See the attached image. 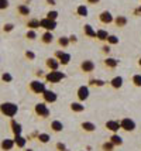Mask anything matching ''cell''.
Returning a JSON list of instances; mask_svg holds the SVG:
<instances>
[{"label": "cell", "mask_w": 141, "mask_h": 151, "mask_svg": "<svg viewBox=\"0 0 141 151\" xmlns=\"http://www.w3.org/2000/svg\"><path fill=\"white\" fill-rule=\"evenodd\" d=\"M51 130L55 133H61L64 130V123L59 120H52L51 122Z\"/></svg>", "instance_id": "603a6c76"}, {"label": "cell", "mask_w": 141, "mask_h": 151, "mask_svg": "<svg viewBox=\"0 0 141 151\" xmlns=\"http://www.w3.org/2000/svg\"><path fill=\"white\" fill-rule=\"evenodd\" d=\"M55 58L59 61V64L61 65H68L69 62H71V54H68V52H65V51H62V50H59V51H57L55 52Z\"/></svg>", "instance_id": "9c48e42d"}, {"label": "cell", "mask_w": 141, "mask_h": 151, "mask_svg": "<svg viewBox=\"0 0 141 151\" xmlns=\"http://www.w3.org/2000/svg\"><path fill=\"white\" fill-rule=\"evenodd\" d=\"M134 14H135V16H138V14H141V6H138L137 9H135V10H134Z\"/></svg>", "instance_id": "f6af8a7d"}, {"label": "cell", "mask_w": 141, "mask_h": 151, "mask_svg": "<svg viewBox=\"0 0 141 151\" xmlns=\"http://www.w3.org/2000/svg\"><path fill=\"white\" fill-rule=\"evenodd\" d=\"M55 147H57V150H58V151H68L67 150V145L64 144V143H57V145H55Z\"/></svg>", "instance_id": "60d3db41"}, {"label": "cell", "mask_w": 141, "mask_h": 151, "mask_svg": "<svg viewBox=\"0 0 141 151\" xmlns=\"http://www.w3.org/2000/svg\"><path fill=\"white\" fill-rule=\"evenodd\" d=\"M1 81H3V82H11V81H13V76H11V75H10V73H3V75H1Z\"/></svg>", "instance_id": "74e56055"}, {"label": "cell", "mask_w": 141, "mask_h": 151, "mask_svg": "<svg viewBox=\"0 0 141 151\" xmlns=\"http://www.w3.org/2000/svg\"><path fill=\"white\" fill-rule=\"evenodd\" d=\"M37 138L40 140L41 143H44V144H47L48 141L51 140V137H49V134H47V133H38V136H37Z\"/></svg>", "instance_id": "1f68e13d"}, {"label": "cell", "mask_w": 141, "mask_h": 151, "mask_svg": "<svg viewBox=\"0 0 141 151\" xmlns=\"http://www.w3.org/2000/svg\"><path fill=\"white\" fill-rule=\"evenodd\" d=\"M82 130L86 133H93L94 130H96V126H94V123H92V122H83L81 124Z\"/></svg>", "instance_id": "cb8c5ba5"}, {"label": "cell", "mask_w": 141, "mask_h": 151, "mask_svg": "<svg viewBox=\"0 0 141 151\" xmlns=\"http://www.w3.org/2000/svg\"><path fill=\"white\" fill-rule=\"evenodd\" d=\"M69 41H71V44H76L78 42V37L75 34H72V35H69Z\"/></svg>", "instance_id": "ee69618b"}, {"label": "cell", "mask_w": 141, "mask_h": 151, "mask_svg": "<svg viewBox=\"0 0 141 151\" xmlns=\"http://www.w3.org/2000/svg\"><path fill=\"white\" fill-rule=\"evenodd\" d=\"M138 66H140V68H141V58L138 59Z\"/></svg>", "instance_id": "c3c4849f"}, {"label": "cell", "mask_w": 141, "mask_h": 151, "mask_svg": "<svg viewBox=\"0 0 141 151\" xmlns=\"http://www.w3.org/2000/svg\"><path fill=\"white\" fill-rule=\"evenodd\" d=\"M13 28H14V24H11V23L4 24V27H3V30H4L6 33H9V31H13Z\"/></svg>", "instance_id": "b9f144b4"}, {"label": "cell", "mask_w": 141, "mask_h": 151, "mask_svg": "<svg viewBox=\"0 0 141 151\" xmlns=\"http://www.w3.org/2000/svg\"><path fill=\"white\" fill-rule=\"evenodd\" d=\"M87 83L89 86H94V88H103V86L106 85L107 82L106 81H103V79H99V78H90L87 81Z\"/></svg>", "instance_id": "ac0fdd59"}, {"label": "cell", "mask_w": 141, "mask_h": 151, "mask_svg": "<svg viewBox=\"0 0 141 151\" xmlns=\"http://www.w3.org/2000/svg\"><path fill=\"white\" fill-rule=\"evenodd\" d=\"M27 151H33V150H27Z\"/></svg>", "instance_id": "681fc988"}, {"label": "cell", "mask_w": 141, "mask_h": 151, "mask_svg": "<svg viewBox=\"0 0 141 151\" xmlns=\"http://www.w3.org/2000/svg\"><path fill=\"white\" fill-rule=\"evenodd\" d=\"M27 27L28 30H37L40 28V20L38 19H31L27 21Z\"/></svg>", "instance_id": "4316f807"}, {"label": "cell", "mask_w": 141, "mask_h": 151, "mask_svg": "<svg viewBox=\"0 0 141 151\" xmlns=\"http://www.w3.org/2000/svg\"><path fill=\"white\" fill-rule=\"evenodd\" d=\"M110 51H112V48H110V45H109V44H104V45L102 47V52L104 54V55H107V57H109Z\"/></svg>", "instance_id": "f35d334b"}, {"label": "cell", "mask_w": 141, "mask_h": 151, "mask_svg": "<svg viewBox=\"0 0 141 151\" xmlns=\"http://www.w3.org/2000/svg\"><path fill=\"white\" fill-rule=\"evenodd\" d=\"M110 34L107 33V30H103V28H99V30H96V38L102 41V42H107V38Z\"/></svg>", "instance_id": "2e32d148"}, {"label": "cell", "mask_w": 141, "mask_h": 151, "mask_svg": "<svg viewBox=\"0 0 141 151\" xmlns=\"http://www.w3.org/2000/svg\"><path fill=\"white\" fill-rule=\"evenodd\" d=\"M109 141H112V143H113L114 145H121V144H123V138H121L120 136L117 134V133H113Z\"/></svg>", "instance_id": "f546056e"}, {"label": "cell", "mask_w": 141, "mask_h": 151, "mask_svg": "<svg viewBox=\"0 0 141 151\" xmlns=\"http://www.w3.org/2000/svg\"><path fill=\"white\" fill-rule=\"evenodd\" d=\"M103 65L106 66L107 69H116L119 66V59L113 58V57H106L103 59Z\"/></svg>", "instance_id": "7c38bea8"}, {"label": "cell", "mask_w": 141, "mask_h": 151, "mask_svg": "<svg viewBox=\"0 0 141 151\" xmlns=\"http://www.w3.org/2000/svg\"><path fill=\"white\" fill-rule=\"evenodd\" d=\"M89 95H90V91H89V86L86 85H82L78 88V91H76V96H78V100L79 102H85L89 99Z\"/></svg>", "instance_id": "8992f818"}, {"label": "cell", "mask_w": 141, "mask_h": 151, "mask_svg": "<svg viewBox=\"0 0 141 151\" xmlns=\"http://www.w3.org/2000/svg\"><path fill=\"white\" fill-rule=\"evenodd\" d=\"M9 7V0H0V10H6Z\"/></svg>", "instance_id": "ab89813d"}, {"label": "cell", "mask_w": 141, "mask_h": 151, "mask_svg": "<svg viewBox=\"0 0 141 151\" xmlns=\"http://www.w3.org/2000/svg\"><path fill=\"white\" fill-rule=\"evenodd\" d=\"M114 147H116V145H114L112 141H106V143L102 144V150L103 151H113Z\"/></svg>", "instance_id": "836d02e7"}, {"label": "cell", "mask_w": 141, "mask_h": 151, "mask_svg": "<svg viewBox=\"0 0 141 151\" xmlns=\"http://www.w3.org/2000/svg\"><path fill=\"white\" fill-rule=\"evenodd\" d=\"M57 26H58V24H57V21H52V20L47 19V17L40 20V27L41 28H44L45 31H51V33H52L55 28H57Z\"/></svg>", "instance_id": "ba28073f"}, {"label": "cell", "mask_w": 141, "mask_h": 151, "mask_svg": "<svg viewBox=\"0 0 141 151\" xmlns=\"http://www.w3.org/2000/svg\"><path fill=\"white\" fill-rule=\"evenodd\" d=\"M58 16H59V13H58L57 10H51V12H48V13H47V19L52 20V21H57Z\"/></svg>", "instance_id": "d590c367"}, {"label": "cell", "mask_w": 141, "mask_h": 151, "mask_svg": "<svg viewBox=\"0 0 141 151\" xmlns=\"http://www.w3.org/2000/svg\"><path fill=\"white\" fill-rule=\"evenodd\" d=\"M17 12L20 13V16H30V13H31L30 7L26 6V4H20V6L17 7Z\"/></svg>", "instance_id": "f1b7e54d"}, {"label": "cell", "mask_w": 141, "mask_h": 151, "mask_svg": "<svg viewBox=\"0 0 141 151\" xmlns=\"http://www.w3.org/2000/svg\"><path fill=\"white\" fill-rule=\"evenodd\" d=\"M86 1L89 3V4H96V3H99L100 0H86Z\"/></svg>", "instance_id": "bcb514c9"}, {"label": "cell", "mask_w": 141, "mask_h": 151, "mask_svg": "<svg viewBox=\"0 0 141 151\" xmlns=\"http://www.w3.org/2000/svg\"><path fill=\"white\" fill-rule=\"evenodd\" d=\"M10 126H11V130H13L14 136H21V124L20 123H17L16 120H11V123H10Z\"/></svg>", "instance_id": "d4e9b609"}, {"label": "cell", "mask_w": 141, "mask_h": 151, "mask_svg": "<svg viewBox=\"0 0 141 151\" xmlns=\"http://www.w3.org/2000/svg\"><path fill=\"white\" fill-rule=\"evenodd\" d=\"M79 68H81V71L83 73H92L94 71L96 65H94V62L92 59H83L81 62V65H79Z\"/></svg>", "instance_id": "52a82bcc"}, {"label": "cell", "mask_w": 141, "mask_h": 151, "mask_svg": "<svg viewBox=\"0 0 141 151\" xmlns=\"http://www.w3.org/2000/svg\"><path fill=\"white\" fill-rule=\"evenodd\" d=\"M0 112L7 117H14L19 112V106L16 103H11V102H4L0 105Z\"/></svg>", "instance_id": "6da1fadb"}, {"label": "cell", "mask_w": 141, "mask_h": 151, "mask_svg": "<svg viewBox=\"0 0 141 151\" xmlns=\"http://www.w3.org/2000/svg\"><path fill=\"white\" fill-rule=\"evenodd\" d=\"M26 37H27L28 40H31V41L35 40L37 38V33H35V30H28L27 34H26Z\"/></svg>", "instance_id": "8d00e7d4"}, {"label": "cell", "mask_w": 141, "mask_h": 151, "mask_svg": "<svg viewBox=\"0 0 141 151\" xmlns=\"http://www.w3.org/2000/svg\"><path fill=\"white\" fill-rule=\"evenodd\" d=\"M57 42H58V45L62 47V48H67V47L71 44V41H69V37H65V35L59 37V38L57 40Z\"/></svg>", "instance_id": "83f0119b"}, {"label": "cell", "mask_w": 141, "mask_h": 151, "mask_svg": "<svg viewBox=\"0 0 141 151\" xmlns=\"http://www.w3.org/2000/svg\"><path fill=\"white\" fill-rule=\"evenodd\" d=\"M120 127L124 132H134L135 130V122L130 117H124L120 120Z\"/></svg>", "instance_id": "5b68a950"}, {"label": "cell", "mask_w": 141, "mask_h": 151, "mask_svg": "<svg viewBox=\"0 0 141 151\" xmlns=\"http://www.w3.org/2000/svg\"><path fill=\"white\" fill-rule=\"evenodd\" d=\"M26 58L30 59V61H33V59H35V54H34L33 51H26Z\"/></svg>", "instance_id": "7bdbcfd3"}, {"label": "cell", "mask_w": 141, "mask_h": 151, "mask_svg": "<svg viewBox=\"0 0 141 151\" xmlns=\"http://www.w3.org/2000/svg\"><path fill=\"white\" fill-rule=\"evenodd\" d=\"M123 82H124V81H123V76H119V75H117V76H114L113 79H110L109 83H110V86H112L113 89H120L121 86H123Z\"/></svg>", "instance_id": "e0dca14e"}, {"label": "cell", "mask_w": 141, "mask_h": 151, "mask_svg": "<svg viewBox=\"0 0 141 151\" xmlns=\"http://www.w3.org/2000/svg\"><path fill=\"white\" fill-rule=\"evenodd\" d=\"M26 143H27V140L24 137H21V136H16L14 137V144L17 145V147H20V148H23L26 145Z\"/></svg>", "instance_id": "4dcf8cb0"}, {"label": "cell", "mask_w": 141, "mask_h": 151, "mask_svg": "<svg viewBox=\"0 0 141 151\" xmlns=\"http://www.w3.org/2000/svg\"><path fill=\"white\" fill-rule=\"evenodd\" d=\"M69 107H71V110L75 113H82L85 110V105H83L82 102H72V103L69 105Z\"/></svg>", "instance_id": "44dd1931"}, {"label": "cell", "mask_w": 141, "mask_h": 151, "mask_svg": "<svg viewBox=\"0 0 141 151\" xmlns=\"http://www.w3.org/2000/svg\"><path fill=\"white\" fill-rule=\"evenodd\" d=\"M30 91L35 95H42V93L47 91V88H45V83L42 82V81H33V82H30Z\"/></svg>", "instance_id": "277c9868"}, {"label": "cell", "mask_w": 141, "mask_h": 151, "mask_svg": "<svg viewBox=\"0 0 141 151\" xmlns=\"http://www.w3.org/2000/svg\"><path fill=\"white\" fill-rule=\"evenodd\" d=\"M120 42V40H119V37L117 35H114V34H110L107 38V44L109 45H116V44H119Z\"/></svg>", "instance_id": "d6a6232c"}, {"label": "cell", "mask_w": 141, "mask_h": 151, "mask_svg": "<svg viewBox=\"0 0 141 151\" xmlns=\"http://www.w3.org/2000/svg\"><path fill=\"white\" fill-rule=\"evenodd\" d=\"M131 82H133V85H134L135 88H141V75L140 73L134 75L133 79H131Z\"/></svg>", "instance_id": "e575fe53"}, {"label": "cell", "mask_w": 141, "mask_h": 151, "mask_svg": "<svg viewBox=\"0 0 141 151\" xmlns=\"http://www.w3.org/2000/svg\"><path fill=\"white\" fill-rule=\"evenodd\" d=\"M45 65H47V68L49 69V71H59L58 68H59V61L55 58V57H52V58H47V61H45Z\"/></svg>", "instance_id": "5bb4252c"}, {"label": "cell", "mask_w": 141, "mask_h": 151, "mask_svg": "<svg viewBox=\"0 0 141 151\" xmlns=\"http://www.w3.org/2000/svg\"><path fill=\"white\" fill-rule=\"evenodd\" d=\"M0 147H1V150L10 151V150H11V148L14 147V140H10V138H4V140L1 141Z\"/></svg>", "instance_id": "7402d4cb"}, {"label": "cell", "mask_w": 141, "mask_h": 151, "mask_svg": "<svg viewBox=\"0 0 141 151\" xmlns=\"http://www.w3.org/2000/svg\"><path fill=\"white\" fill-rule=\"evenodd\" d=\"M42 99H44V103H47V105H51V103H55V102H57V99H58V95H57L54 91H49V89H47L45 92L42 93Z\"/></svg>", "instance_id": "30bf717a"}, {"label": "cell", "mask_w": 141, "mask_h": 151, "mask_svg": "<svg viewBox=\"0 0 141 151\" xmlns=\"http://www.w3.org/2000/svg\"><path fill=\"white\" fill-rule=\"evenodd\" d=\"M83 34L89 37V38H96V30L90 24H85L83 26Z\"/></svg>", "instance_id": "d6986e66"}, {"label": "cell", "mask_w": 141, "mask_h": 151, "mask_svg": "<svg viewBox=\"0 0 141 151\" xmlns=\"http://www.w3.org/2000/svg\"><path fill=\"white\" fill-rule=\"evenodd\" d=\"M106 129L107 130H110L112 133H119V130H120V122L119 120H107L106 122Z\"/></svg>", "instance_id": "4fadbf2b"}, {"label": "cell", "mask_w": 141, "mask_h": 151, "mask_svg": "<svg viewBox=\"0 0 141 151\" xmlns=\"http://www.w3.org/2000/svg\"><path fill=\"white\" fill-rule=\"evenodd\" d=\"M54 34L51 33V31H44V34H42V35H41V41H42V42H44V44H52V42H54Z\"/></svg>", "instance_id": "ffe728a7"}, {"label": "cell", "mask_w": 141, "mask_h": 151, "mask_svg": "<svg viewBox=\"0 0 141 151\" xmlns=\"http://www.w3.org/2000/svg\"><path fill=\"white\" fill-rule=\"evenodd\" d=\"M76 14L79 17H86L87 14H89V10H87V7L85 4H81V6L76 7Z\"/></svg>", "instance_id": "484cf974"}, {"label": "cell", "mask_w": 141, "mask_h": 151, "mask_svg": "<svg viewBox=\"0 0 141 151\" xmlns=\"http://www.w3.org/2000/svg\"><path fill=\"white\" fill-rule=\"evenodd\" d=\"M65 73L61 72V71H49V72L45 75V81L48 83H58L62 79H65Z\"/></svg>", "instance_id": "3957f363"}, {"label": "cell", "mask_w": 141, "mask_h": 151, "mask_svg": "<svg viewBox=\"0 0 141 151\" xmlns=\"http://www.w3.org/2000/svg\"><path fill=\"white\" fill-rule=\"evenodd\" d=\"M114 26L116 27H119V28H123V27H126L127 26V23H128V20L126 16H116L114 17Z\"/></svg>", "instance_id": "9a60e30c"}, {"label": "cell", "mask_w": 141, "mask_h": 151, "mask_svg": "<svg viewBox=\"0 0 141 151\" xmlns=\"http://www.w3.org/2000/svg\"><path fill=\"white\" fill-rule=\"evenodd\" d=\"M99 21H100L102 24H112L114 21V17L113 14L107 12V10H103L100 14H99Z\"/></svg>", "instance_id": "8fae6325"}, {"label": "cell", "mask_w": 141, "mask_h": 151, "mask_svg": "<svg viewBox=\"0 0 141 151\" xmlns=\"http://www.w3.org/2000/svg\"><path fill=\"white\" fill-rule=\"evenodd\" d=\"M34 112L35 114L41 119H47L49 117V114H51V110H49V107L47 106V103H37V105L34 106Z\"/></svg>", "instance_id": "7a4b0ae2"}, {"label": "cell", "mask_w": 141, "mask_h": 151, "mask_svg": "<svg viewBox=\"0 0 141 151\" xmlns=\"http://www.w3.org/2000/svg\"><path fill=\"white\" fill-rule=\"evenodd\" d=\"M47 3L49 6H55V0H47Z\"/></svg>", "instance_id": "7dc6e473"}]
</instances>
